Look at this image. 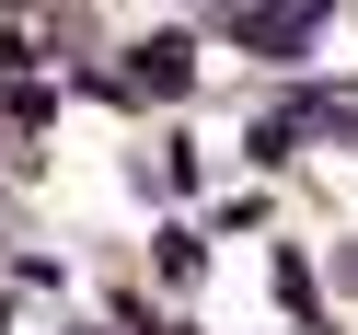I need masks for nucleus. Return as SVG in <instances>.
Listing matches in <instances>:
<instances>
[{
	"instance_id": "nucleus-1",
	"label": "nucleus",
	"mask_w": 358,
	"mask_h": 335,
	"mask_svg": "<svg viewBox=\"0 0 358 335\" xmlns=\"http://www.w3.org/2000/svg\"><path fill=\"white\" fill-rule=\"evenodd\" d=\"M231 35L266 47V58H289V47L312 35V0H231Z\"/></svg>"
},
{
	"instance_id": "nucleus-2",
	"label": "nucleus",
	"mask_w": 358,
	"mask_h": 335,
	"mask_svg": "<svg viewBox=\"0 0 358 335\" xmlns=\"http://www.w3.org/2000/svg\"><path fill=\"white\" fill-rule=\"evenodd\" d=\"M185 70H196V47H185V35H150V47H139V70H127V93H185Z\"/></svg>"
}]
</instances>
